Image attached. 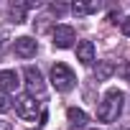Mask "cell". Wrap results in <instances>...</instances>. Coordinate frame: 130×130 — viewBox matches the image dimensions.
<instances>
[{"instance_id":"3957f363","label":"cell","mask_w":130,"mask_h":130,"mask_svg":"<svg viewBox=\"0 0 130 130\" xmlns=\"http://www.w3.org/2000/svg\"><path fill=\"white\" fill-rule=\"evenodd\" d=\"M15 112H18V117H23V120H36V117L43 115L41 105H38L36 97H31V94H18V97H15Z\"/></svg>"},{"instance_id":"52a82bcc","label":"cell","mask_w":130,"mask_h":130,"mask_svg":"<svg viewBox=\"0 0 130 130\" xmlns=\"http://www.w3.org/2000/svg\"><path fill=\"white\" fill-rule=\"evenodd\" d=\"M77 61H82L84 67L94 64V43L92 41H79L77 43Z\"/></svg>"},{"instance_id":"8fae6325","label":"cell","mask_w":130,"mask_h":130,"mask_svg":"<svg viewBox=\"0 0 130 130\" xmlns=\"http://www.w3.org/2000/svg\"><path fill=\"white\" fill-rule=\"evenodd\" d=\"M112 74H115V64L112 61H97V67H94V79L97 82H107Z\"/></svg>"},{"instance_id":"7c38bea8","label":"cell","mask_w":130,"mask_h":130,"mask_svg":"<svg viewBox=\"0 0 130 130\" xmlns=\"http://www.w3.org/2000/svg\"><path fill=\"white\" fill-rule=\"evenodd\" d=\"M69 10L74 15H89V13H97L100 10V3H97V0H92V3H72Z\"/></svg>"},{"instance_id":"ffe728a7","label":"cell","mask_w":130,"mask_h":130,"mask_svg":"<svg viewBox=\"0 0 130 130\" xmlns=\"http://www.w3.org/2000/svg\"><path fill=\"white\" fill-rule=\"evenodd\" d=\"M0 43H3V33H0Z\"/></svg>"},{"instance_id":"ba28073f","label":"cell","mask_w":130,"mask_h":130,"mask_svg":"<svg viewBox=\"0 0 130 130\" xmlns=\"http://www.w3.org/2000/svg\"><path fill=\"white\" fill-rule=\"evenodd\" d=\"M67 120H69V130H82L87 125V112L84 110H77V107H69L67 110Z\"/></svg>"},{"instance_id":"9c48e42d","label":"cell","mask_w":130,"mask_h":130,"mask_svg":"<svg viewBox=\"0 0 130 130\" xmlns=\"http://www.w3.org/2000/svg\"><path fill=\"white\" fill-rule=\"evenodd\" d=\"M18 74L13 69H3L0 72V92H15L18 89Z\"/></svg>"},{"instance_id":"277c9868","label":"cell","mask_w":130,"mask_h":130,"mask_svg":"<svg viewBox=\"0 0 130 130\" xmlns=\"http://www.w3.org/2000/svg\"><path fill=\"white\" fill-rule=\"evenodd\" d=\"M23 77H26V87H28V94H31V97H43V92H46V82H43V74H41L36 67H26V69H23Z\"/></svg>"},{"instance_id":"5b68a950","label":"cell","mask_w":130,"mask_h":130,"mask_svg":"<svg viewBox=\"0 0 130 130\" xmlns=\"http://www.w3.org/2000/svg\"><path fill=\"white\" fill-rule=\"evenodd\" d=\"M51 36H54V46H56V48H69V46H74V41H77V31H74L72 26H56Z\"/></svg>"},{"instance_id":"7a4b0ae2","label":"cell","mask_w":130,"mask_h":130,"mask_svg":"<svg viewBox=\"0 0 130 130\" xmlns=\"http://www.w3.org/2000/svg\"><path fill=\"white\" fill-rule=\"evenodd\" d=\"M51 84L56 87V92H72L74 89V84H77V77H74V72L67 67V64H54L51 67Z\"/></svg>"},{"instance_id":"e0dca14e","label":"cell","mask_w":130,"mask_h":130,"mask_svg":"<svg viewBox=\"0 0 130 130\" xmlns=\"http://www.w3.org/2000/svg\"><path fill=\"white\" fill-rule=\"evenodd\" d=\"M107 18H110V23H120V10H112Z\"/></svg>"},{"instance_id":"2e32d148","label":"cell","mask_w":130,"mask_h":130,"mask_svg":"<svg viewBox=\"0 0 130 130\" xmlns=\"http://www.w3.org/2000/svg\"><path fill=\"white\" fill-rule=\"evenodd\" d=\"M120 31H122V33H125V36H130V15H127V18H122V21H120Z\"/></svg>"},{"instance_id":"4fadbf2b","label":"cell","mask_w":130,"mask_h":130,"mask_svg":"<svg viewBox=\"0 0 130 130\" xmlns=\"http://www.w3.org/2000/svg\"><path fill=\"white\" fill-rule=\"evenodd\" d=\"M48 10H51L54 15H64V13L69 10V5H64V3H51V5H48Z\"/></svg>"},{"instance_id":"5bb4252c","label":"cell","mask_w":130,"mask_h":130,"mask_svg":"<svg viewBox=\"0 0 130 130\" xmlns=\"http://www.w3.org/2000/svg\"><path fill=\"white\" fill-rule=\"evenodd\" d=\"M13 105H10V100H8V94L5 92H0V115H3V112H8Z\"/></svg>"},{"instance_id":"8992f818","label":"cell","mask_w":130,"mask_h":130,"mask_svg":"<svg viewBox=\"0 0 130 130\" xmlns=\"http://www.w3.org/2000/svg\"><path fill=\"white\" fill-rule=\"evenodd\" d=\"M15 54L21 56V59H31V56H36V48H38V41L36 38H31V36H21V38H15Z\"/></svg>"},{"instance_id":"9a60e30c","label":"cell","mask_w":130,"mask_h":130,"mask_svg":"<svg viewBox=\"0 0 130 130\" xmlns=\"http://www.w3.org/2000/svg\"><path fill=\"white\" fill-rule=\"evenodd\" d=\"M117 74H120V77H122V79L130 84V61H125V64H122V67L117 69Z\"/></svg>"},{"instance_id":"30bf717a","label":"cell","mask_w":130,"mask_h":130,"mask_svg":"<svg viewBox=\"0 0 130 130\" xmlns=\"http://www.w3.org/2000/svg\"><path fill=\"white\" fill-rule=\"evenodd\" d=\"M31 8H33V3H13L10 10H8V15H10L13 23H23V21H26V13H28Z\"/></svg>"},{"instance_id":"6da1fadb","label":"cell","mask_w":130,"mask_h":130,"mask_svg":"<svg viewBox=\"0 0 130 130\" xmlns=\"http://www.w3.org/2000/svg\"><path fill=\"white\" fill-rule=\"evenodd\" d=\"M122 102H125V94L120 89H107L102 102H100V107H97V117L102 122H115L120 117V112H122Z\"/></svg>"},{"instance_id":"d6986e66","label":"cell","mask_w":130,"mask_h":130,"mask_svg":"<svg viewBox=\"0 0 130 130\" xmlns=\"http://www.w3.org/2000/svg\"><path fill=\"white\" fill-rule=\"evenodd\" d=\"M115 130H130V122H127V125H120V127H115Z\"/></svg>"},{"instance_id":"ac0fdd59","label":"cell","mask_w":130,"mask_h":130,"mask_svg":"<svg viewBox=\"0 0 130 130\" xmlns=\"http://www.w3.org/2000/svg\"><path fill=\"white\" fill-rule=\"evenodd\" d=\"M0 130H13V127H10V122H3V120H0Z\"/></svg>"}]
</instances>
